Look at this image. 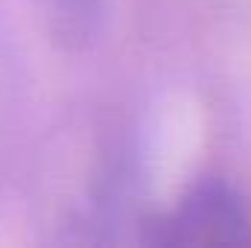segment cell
I'll use <instances>...</instances> for the list:
<instances>
[{"mask_svg": "<svg viewBox=\"0 0 251 248\" xmlns=\"http://www.w3.org/2000/svg\"><path fill=\"white\" fill-rule=\"evenodd\" d=\"M146 243L155 246L240 248L251 246V201L222 181H201L181 201L146 225Z\"/></svg>", "mask_w": 251, "mask_h": 248, "instance_id": "1", "label": "cell"}, {"mask_svg": "<svg viewBox=\"0 0 251 248\" xmlns=\"http://www.w3.org/2000/svg\"><path fill=\"white\" fill-rule=\"evenodd\" d=\"M26 82L18 59L0 35V198L12 190L21 173L26 131H29Z\"/></svg>", "mask_w": 251, "mask_h": 248, "instance_id": "2", "label": "cell"}]
</instances>
